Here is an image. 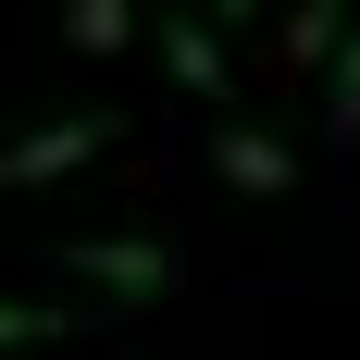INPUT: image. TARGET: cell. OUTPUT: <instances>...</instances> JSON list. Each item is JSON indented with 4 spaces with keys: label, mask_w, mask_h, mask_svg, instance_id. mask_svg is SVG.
Returning <instances> with one entry per match:
<instances>
[{
    "label": "cell",
    "mask_w": 360,
    "mask_h": 360,
    "mask_svg": "<svg viewBox=\"0 0 360 360\" xmlns=\"http://www.w3.org/2000/svg\"><path fill=\"white\" fill-rule=\"evenodd\" d=\"M199 13H212V25H236V13H249V0H199Z\"/></svg>",
    "instance_id": "9c48e42d"
},
{
    "label": "cell",
    "mask_w": 360,
    "mask_h": 360,
    "mask_svg": "<svg viewBox=\"0 0 360 360\" xmlns=\"http://www.w3.org/2000/svg\"><path fill=\"white\" fill-rule=\"evenodd\" d=\"M162 63H174L186 100H224V37H212V13H162Z\"/></svg>",
    "instance_id": "3957f363"
},
{
    "label": "cell",
    "mask_w": 360,
    "mask_h": 360,
    "mask_svg": "<svg viewBox=\"0 0 360 360\" xmlns=\"http://www.w3.org/2000/svg\"><path fill=\"white\" fill-rule=\"evenodd\" d=\"M137 37V0H63V50H87V63H112Z\"/></svg>",
    "instance_id": "277c9868"
},
{
    "label": "cell",
    "mask_w": 360,
    "mask_h": 360,
    "mask_svg": "<svg viewBox=\"0 0 360 360\" xmlns=\"http://www.w3.org/2000/svg\"><path fill=\"white\" fill-rule=\"evenodd\" d=\"M75 311H37V298H0V348H63Z\"/></svg>",
    "instance_id": "ba28073f"
},
{
    "label": "cell",
    "mask_w": 360,
    "mask_h": 360,
    "mask_svg": "<svg viewBox=\"0 0 360 360\" xmlns=\"http://www.w3.org/2000/svg\"><path fill=\"white\" fill-rule=\"evenodd\" d=\"M75 286H100V298H124V311H149V298L174 286V249H162V236H87V249H75Z\"/></svg>",
    "instance_id": "6da1fadb"
},
{
    "label": "cell",
    "mask_w": 360,
    "mask_h": 360,
    "mask_svg": "<svg viewBox=\"0 0 360 360\" xmlns=\"http://www.w3.org/2000/svg\"><path fill=\"white\" fill-rule=\"evenodd\" d=\"M87 149H112V112H75V124H37V137H13V149H0V199H13V186L75 174Z\"/></svg>",
    "instance_id": "7a4b0ae2"
},
{
    "label": "cell",
    "mask_w": 360,
    "mask_h": 360,
    "mask_svg": "<svg viewBox=\"0 0 360 360\" xmlns=\"http://www.w3.org/2000/svg\"><path fill=\"white\" fill-rule=\"evenodd\" d=\"M286 174H298V162H286L274 137H261V124H236V137H224V186H249V199H274Z\"/></svg>",
    "instance_id": "5b68a950"
},
{
    "label": "cell",
    "mask_w": 360,
    "mask_h": 360,
    "mask_svg": "<svg viewBox=\"0 0 360 360\" xmlns=\"http://www.w3.org/2000/svg\"><path fill=\"white\" fill-rule=\"evenodd\" d=\"M335 37H348V0H298L286 13V63H323Z\"/></svg>",
    "instance_id": "52a82bcc"
},
{
    "label": "cell",
    "mask_w": 360,
    "mask_h": 360,
    "mask_svg": "<svg viewBox=\"0 0 360 360\" xmlns=\"http://www.w3.org/2000/svg\"><path fill=\"white\" fill-rule=\"evenodd\" d=\"M323 137H360V25L335 37V75H323Z\"/></svg>",
    "instance_id": "8992f818"
}]
</instances>
